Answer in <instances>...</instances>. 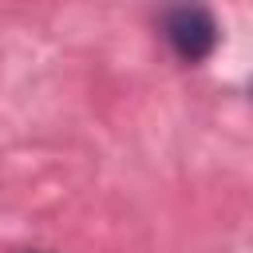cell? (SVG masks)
Returning a JSON list of instances; mask_svg holds the SVG:
<instances>
[{"label":"cell","instance_id":"6da1fadb","mask_svg":"<svg viewBox=\"0 0 253 253\" xmlns=\"http://www.w3.org/2000/svg\"><path fill=\"white\" fill-rule=\"evenodd\" d=\"M162 32L174 47L178 59L186 63H202L213 47H217V20L210 8L202 4H182V8H170L162 16Z\"/></svg>","mask_w":253,"mask_h":253}]
</instances>
